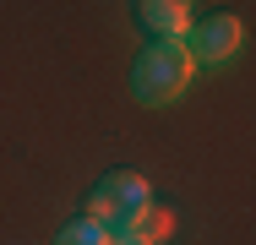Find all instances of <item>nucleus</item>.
Returning a JSON list of instances; mask_svg holds the SVG:
<instances>
[{
  "label": "nucleus",
  "instance_id": "nucleus-5",
  "mask_svg": "<svg viewBox=\"0 0 256 245\" xmlns=\"http://www.w3.org/2000/svg\"><path fill=\"white\" fill-rule=\"evenodd\" d=\"M114 234H120V240H136V245H164V234H169V212L148 202V207H142L136 218H126Z\"/></svg>",
  "mask_w": 256,
  "mask_h": 245
},
{
  "label": "nucleus",
  "instance_id": "nucleus-8",
  "mask_svg": "<svg viewBox=\"0 0 256 245\" xmlns=\"http://www.w3.org/2000/svg\"><path fill=\"white\" fill-rule=\"evenodd\" d=\"M109 245H136V240H120V234H114V240H109Z\"/></svg>",
  "mask_w": 256,
  "mask_h": 245
},
{
  "label": "nucleus",
  "instance_id": "nucleus-6",
  "mask_svg": "<svg viewBox=\"0 0 256 245\" xmlns=\"http://www.w3.org/2000/svg\"><path fill=\"white\" fill-rule=\"evenodd\" d=\"M109 240H114V234L104 229L98 218H71V224L54 234V245H109Z\"/></svg>",
  "mask_w": 256,
  "mask_h": 245
},
{
  "label": "nucleus",
  "instance_id": "nucleus-3",
  "mask_svg": "<svg viewBox=\"0 0 256 245\" xmlns=\"http://www.w3.org/2000/svg\"><path fill=\"white\" fill-rule=\"evenodd\" d=\"M240 49H246V22L229 16V11H218V16H207V22H191V33H186L191 66H207V71H224Z\"/></svg>",
  "mask_w": 256,
  "mask_h": 245
},
{
  "label": "nucleus",
  "instance_id": "nucleus-7",
  "mask_svg": "<svg viewBox=\"0 0 256 245\" xmlns=\"http://www.w3.org/2000/svg\"><path fill=\"white\" fill-rule=\"evenodd\" d=\"M164 6H186V11H191V0H164Z\"/></svg>",
  "mask_w": 256,
  "mask_h": 245
},
{
  "label": "nucleus",
  "instance_id": "nucleus-2",
  "mask_svg": "<svg viewBox=\"0 0 256 245\" xmlns=\"http://www.w3.org/2000/svg\"><path fill=\"white\" fill-rule=\"evenodd\" d=\"M153 202V186L136 174V169H114V174H104L98 186H93V207H88V218H98L104 229L114 234L126 218H136L142 207Z\"/></svg>",
  "mask_w": 256,
  "mask_h": 245
},
{
  "label": "nucleus",
  "instance_id": "nucleus-4",
  "mask_svg": "<svg viewBox=\"0 0 256 245\" xmlns=\"http://www.w3.org/2000/svg\"><path fill=\"white\" fill-rule=\"evenodd\" d=\"M142 28L153 38H186L191 33V11L186 6H164V0H142Z\"/></svg>",
  "mask_w": 256,
  "mask_h": 245
},
{
  "label": "nucleus",
  "instance_id": "nucleus-1",
  "mask_svg": "<svg viewBox=\"0 0 256 245\" xmlns=\"http://www.w3.org/2000/svg\"><path fill=\"white\" fill-rule=\"evenodd\" d=\"M191 76H196V66L186 54V38H153L131 60V98L148 104V109H164V104L186 98Z\"/></svg>",
  "mask_w": 256,
  "mask_h": 245
}]
</instances>
